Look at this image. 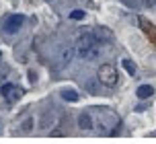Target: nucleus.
<instances>
[{
  "label": "nucleus",
  "instance_id": "1",
  "mask_svg": "<svg viewBox=\"0 0 156 144\" xmlns=\"http://www.w3.org/2000/svg\"><path fill=\"white\" fill-rule=\"evenodd\" d=\"M93 120L97 124H101L99 130H101V134H115L117 130H119V115H117L113 109H107V107H101V105H97L93 109Z\"/></svg>",
  "mask_w": 156,
  "mask_h": 144
},
{
  "label": "nucleus",
  "instance_id": "5",
  "mask_svg": "<svg viewBox=\"0 0 156 144\" xmlns=\"http://www.w3.org/2000/svg\"><path fill=\"white\" fill-rule=\"evenodd\" d=\"M90 35L94 37V41H97L99 45L113 41V33H111V29H107V27H93V29H90Z\"/></svg>",
  "mask_w": 156,
  "mask_h": 144
},
{
  "label": "nucleus",
  "instance_id": "12",
  "mask_svg": "<svg viewBox=\"0 0 156 144\" xmlns=\"http://www.w3.org/2000/svg\"><path fill=\"white\" fill-rule=\"evenodd\" d=\"M70 19L72 21H82V19H84V13H82V10H72Z\"/></svg>",
  "mask_w": 156,
  "mask_h": 144
},
{
  "label": "nucleus",
  "instance_id": "4",
  "mask_svg": "<svg viewBox=\"0 0 156 144\" xmlns=\"http://www.w3.org/2000/svg\"><path fill=\"white\" fill-rule=\"evenodd\" d=\"M0 95L4 97L8 103H16L23 97V88L19 85H12V82H4V85H0Z\"/></svg>",
  "mask_w": 156,
  "mask_h": 144
},
{
  "label": "nucleus",
  "instance_id": "6",
  "mask_svg": "<svg viewBox=\"0 0 156 144\" xmlns=\"http://www.w3.org/2000/svg\"><path fill=\"white\" fill-rule=\"evenodd\" d=\"M25 25V15H10L4 21V31L6 33H16Z\"/></svg>",
  "mask_w": 156,
  "mask_h": 144
},
{
  "label": "nucleus",
  "instance_id": "9",
  "mask_svg": "<svg viewBox=\"0 0 156 144\" xmlns=\"http://www.w3.org/2000/svg\"><path fill=\"white\" fill-rule=\"evenodd\" d=\"M121 66H123V70L127 72L129 76H136V72H138V66H136V62H132V60L123 58V60H121Z\"/></svg>",
  "mask_w": 156,
  "mask_h": 144
},
{
  "label": "nucleus",
  "instance_id": "7",
  "mask_svg": "<svg viewBox=\"0 0 156 144\" xmlns=\"http://www.w3.org/2000/svg\"><path fill=\"white\" fill-rule=\"evenodd\" d=\"M93 126H94V120H93V113L90 111H82L78 115V128L82 130V132L93 130Z\"/></svg>",
  "mask_w": 156,
  "mask_h": 144
},
{
  "label": "nucleus",
  "instance_id": "10",
  "mask_svg": "<svg viewBox=\"0 0 156 144\" xmlns=\"http://www.w3.org/2000/svg\"><path fill=\"white\" fill-rule=\"evenodd\" d=\"M138 97L140 99H148V97L154 95V87H150V85H142V87H138Z\"/></svg>",
  "mask_w": 156,
  "mask_h": 144
},
{
  "label": "nucleus",
  "instance_id": "8",
  "mask_svg": "<svg viewBox=\"0 0 156 144\" xmlns=\"http://www.w3.org/2000/svg\"><path fill=\"white\" fill-rule=\"evenodd\" d=\"M76 56V52H74V48H66L60 54V62H58V68H66V66L72 62V58Z\"/></svg>",
  "mask_w": 156,
  "mask_h": 144
},
{
  "label": "nucleus",
  "instance_id": "3",
  "mask_svg": "<svg viewBox=\"0 0 156 144\" xmlns=\"http://www.w3.org/2000/svg\"><path fill=\"white\" fill-rule=\"evenodd\" d=\"M97 78H99V82L105 85V87H115L119 76H117V70H115L113 64H103L101 68H99V72H97Z\"/></svg>",
  "mask_w": 156,
  "mask_h": 144
},
{
  "label": "nucleus",
  "instance_id": "13",
  "mask_svg": "<svg viewBox=\"0 0 156 144\" xmlns=\"http://www.w3.org/2000/svg\"><path fill=\"white\" fill-rule=\"evenodd\" d=\"M127 8H140V0H121Z\"/></svg>",
  "mask_w": 156,
  "mask_h": 144
},
{
  "label": "nucleus",
  "instance_id": "14",
  "mask_svg": "<svg viewBox=\"0 0 156 144\" xmlns=\"http://www.w3.org/2000/svg\"><path fill=\"white\" fill-rule=\"evenodd\" d=\"M146 6H156V0H146Z\"/></svg>",
  "mask_w": 156,
  "mask_h": 144
},
{
  "label": "nucleus",
  "instance_id": "16",
  "mask_svg": "<svg viewBox=\"0 0 156 144\" xmlns=\"http://www.w3.org/2000/svg\"><path fill=\"white\" fill-rule=\"evenodd\" d=\"M0 58H2V54H0Z\"/></svg>",
  "mask_w": 156,
  "mask_h": 144
},
{
  "label": "nucleus",
  "instance_id": "15",
  "mask_svg": "<svg viewBox=\"0 0 156 144\" xmlns=\"http://www.w3.org/2000/svg\"><path fill=\"white\" fill-rule=\"evenodd\" d=\"M0 80H2V74H0Z\"/></svg>",
  "mask_w": 156,
  "mask_h": 144
},
{
  "label": "nucleus",
  "instance_id": "11",
  "mask_svg": "<svg viewBox=\"0 0 156 144\" xmlns=\"http://www.w3.org/2000/svg\"><path fill=\"white\" fill-rule=\"evenodd\" d=\"M62 99L64 101H78V93L76 91H70V88H64L62 91Z\"/></svg>",
  "mask_w": 156,
  "mask_h": 144
},
{
  "label": "nucleus",
  "instance_id": "2",
  "mask_svg": "<svg viewBox=\"0 0 156 144\" xmlns=\"http://www.w3.org/2000/svg\"><path fill=\"white\" fill-rule=\"evenodd\" d=\"M99 43L94 41V37L90 35V31L88 33H82L80 37L76 39V45H74V52H76L78 58H88V54L93 52V48H97Z\"/></svg>",
  "mask_w": 156,
  "mask_h": 144
}]
</instances>
